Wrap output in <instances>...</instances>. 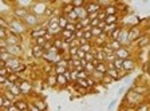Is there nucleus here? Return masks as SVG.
<instances>
[{
    "mask_svg": "<svg viewBox=\"0 0 150 111\" xmlns=\"http://www.w3.org/2000/svg\"><path fill=\"white\" fill-rule=\"evenodd\" d=\"M145 100H146V96L139 95V94L134 93L131 88H129L127 91H126V94L123 95V99H122L121 105L134 106V107H137V106H139L141 103H144Z\"/></svg>",
    "mask_w": 150,
    "mask_h": 111,
    "instance_id": "nucleus-1",
    "label": "nucleus"
},
{
    "mask_svg": "<svg viewBox=\"0 0 150 111\" xmlns=\"http://www.w3.org/2000/svg\"><path fill=\"white\" fill-rule=\"evenodd\" d=\"M8 32H12V34H18V35H25L30 32V28L24 24L23 20H19L16 18H11L9 19V28H8Z\"/></svg>",
    "mask_w": 150,
    "mask_h": 111,
    "instance_id": "nucleus-2",
    "label": "nucleus"
},
{
    "mask_svg": "<svg viewBox=\"0 0 150 111\" xmlns=\"http://www.w3.org/2000/svg\"><path fill=\"white\" fill-rule=\"evenodd\" d=\"M19 87H20V91H22V95H32L34 93V84L31 83V80L25 79V78H20L18 83Z\"/></svg>",
    "mask_w": 150,
    "mask_h": 111,
    "instance_id": "nucleus-3",
    "label": "nucleus"
},
{
    "mask_svg": "<svg viewBox=\"0 0 150 111\" xmlns=\"http://www.w3.org/2000/svg\"><path fill=\"white\" fill-rule=\"evenodd\" d=\"M144 34H145V31L139 27V24H133L129 27V39H130L131 44L135 43Z\"/></svg>",
    "mask_w": 150,
    "mask_h": 111,
    "instance_id": "nucleus-4",
    "label": "nucleus"
},
{
    "mask_svg": "<svg viewBox=\"0 0 150 111\" xmlns=\"http://www.w3.org/2000/svg\"><path fill=\"white\" fill-rule=\"evenodd\" d=\"M46 34H47V28H46V25L42 23V24H39L38 27L30 30L28 36H30V39H31V40H35V39H38V37L46 36Z\"/></svg>",
    "mask_w": 150,
    "mask_h": 111,
    "instance_id": "nucleus-5",
    "label": "nucleus"
},
{
    "mask_svg": "<svg viewBox=\"0 0 150 111\" xmlns=\"http://www.w3.org/2000/svg\"><path fill=\"white\" fill-rule=\"evenodd\" d=\"M40 19L42 18H39V16H36L35 13H32V12H30L27 15V18L23 20L24 22V24L27 25L30 30H32V28H35V27H38L39 24H42L40 23Z\"/></svg>",
    "mask_w": 150,
    "mask_h": 111,
    "instance_id": "nucleus-6",
    "label": "nucleus"
},
{
    "mask_svg": "<svg viewBox=\"0 0 150 111\" xmlns=\"http://www.w3.org/2000/svg\"><path fill=\"white\" fill-rule=\"evenodd\" d=\"M134 93L139 94V95H144L147 98V95H150V86H147L146 83H134L130 87Z\"/></svg>",
    "mask_w": 150,
    "mask_h": 111,
    "instance_id": "nucleus-7",
    "label": "nucleus"
},
{
    "mask_svg": "<svg viewBox=\"0 0 150 111\" xmlns=\"http://www.w3.org/2000/svg\"><path fill=\"white\" fill-rule=\"evenodd\" d=\"M30 12H31V11H30V8H27V7H22V6H18V7H15V8L12 9V16H13V18H16V19H19V20H24Z\"/></svg>",
    "mask_w": 150,
    "mask_h": 111,
    "instance_id": "nucleus-8",
    "label": "nucleus"
},
{
    "mask_svg": "<svg viewBox=\"0 0 150 111\" xmlns=\"http://www.w3.org/2000/svg\"><path fill=\"white\" fill-rule=\"evenodd\" d=\"M8 32V31H7ZM23 36L22 35H18V34H12V32H8L6 37V43H7V47L8 46H18V44H22L23 43Z\"/></svg>",
    "mask_w": 150,
    "mask_h": 111,
    "instance_id": "nucleus-9",
    "label": "nucleus"
},
{
    "mask_svg": "<svg viewBox=\"0 0 150 111\" xmlns=\"http://www.w3.org/2000/svg\"><path fill=\"white\" fill-rule=\"evenodd\" d=\"M133 49H131V46L130 47H122V48H119L118 51H115L114 52V55H115V58H119L122 59V60H126V59L129 58H133Z\"/></svg>",
    "mask_w": 150,
    "mask_h": 111,
    "instance_id": "nucleus-10",
    "label": "nucleus"
},
{
    "mask_svg": "<svg viewBox=\"0 0 150 111\" xmlns=\"http://www.w3.org/2000/svg\"><path fill=\"white\" fill-rule=\"evenodd\" d=\"M137 60L134 58H129L126 60H123V67H122V71H125L127 75H130L131 72L137 68Z\"/></svg>",
    "mask_w": 150,
    "mask_h": 111,
    "instance_id": "nucleus-11",
    "label": "nucleus"
},
{
    "mask_svg": "<svg viewBox=\"0 0 150 111\" xmlns=\"http://www.w3.org/2000/svg\"><path fill=\"white\" fill-rule=\"evenodd\" d=\"M46 4H43L42 1H38V3H32L31 7H30V11L32 13H35L39 18H43L44 16V11H46Z\"/></svg>",
    "mask_w": 150,
    "mask_h": 111,
    "instance_id": "nucleus-12",
    "label": "nucleus"
},
{
    "mask_svg": "<svg viewBox=\"0 0 150 111\" xmlns=\"http://www.w3.org/2000/svg\"><path fill=\"white\" fill-rule=\"evenodd\" d=\"M149 44H150V35L145 32V34L142 35L135 43L131 44V46H134L135 49H142V48H145V47H147Z\"/></svg>",
    "mask_w": 150,
    "mask_h": 111,
    "instance_id": "nucleus-13",
    "label": "nucleus"
},
{
    "mask_svg": "<svg viewBox=\"0 0 150 111\" xmlns=\"http://www.w3.org/2000/svg\"><path fill=\"white\" fill-rule=\"evenodd\" d=\"M118 42L123 47H130L131 46V42H130V39H129V27H126V24H125V27L122 28V32H121V35H119Z\"/></svg>",
    "mask_w": 150,
    "mask_h": 111,
    "instance_id": "nucleus-14",
    "label": "nucleus"
},
{
    "mask_svg": "<svg viewBox=\"0 0 150 111\" xmlns=\"http://www.w3.org/2000/svg\"><path fill=\"white\" fill-rule=\"evenodd\" d=\"M7 52L11 54L12 56H16V58H23V54H24L23 44H18V46H8L7 47Z\"/></svg>",
    "mask_w": 150,
    "mask_h": 111,
    "instance_id": "nucleus-15",
    "label": "nucleus"
},
{
    "mask_svg": "<svg viewBox=\"0 0 150 111\" xmlns=\"http://www.w3.org/2000/svg\"><path fill=\"white\" fill-rule=\"evenodd\" d=\"M84 9L87 11V13L90 15V13H95V12H99L100 9V6L98 4V1H94V0H88V1H86V4H84Z\"/></svg>",
    "mask_w": 150,
    "mask_h": 111,
    "instance_id": "nucleus-16",
    "label": "nucleus"
},
{
    "mask_svg": "<svg viewBox=\"0 0 150 111\" xmlns=\"http://www.w3.org/2000/svg\"><path fill=\"white\" fill-rule=\"evenodd\" d=\"M30 51H31V56L34 59H42L44 55L43 47L36 46V44H32V43H31V46H30Z\"/></svg>",
    "mask_w": 150,
    "mask_h": 111,
    "instance_id": "nucleus-17",
    "label": "nucleus"
},
{
    "mask_svg": "<svg viewBox=\"0 0 150 111\" xmlns=\"http://www.w3.org/2000/svg\"><path fill=\"white\" fill-rule=\"evenodd\" d=\"M24 63V60H23V58H16V56H13V58H11L8 60V62L6 63V67L7 68H9L11 71L13 72V70L15 68H18L20 64H23Z\"/></svg>",
    "mask_w": 150,
    "mask_h": 111,
    "instance_id": "nucleus-18",
    "label": "nucleus"
},
{
    "mask_svg": "<svg viewBox=\"0 0 150 111\" xmlns=\"http://www.w3.org/2000/svg\"><path fill=\"white\" fill-rule=\"evenodd\" d=\"M44 84L47 87H50V88H55L58 87V79H56V75L55 74H48L44 76Z\"/></svg>",
    "mask_w": 150,
    "mask_h": 111,
    "instance_id": "nucleus-19",
    "label": "nucleus"
},
{
    "mask_svg": "<svg viewBox=\"0 0 150 111\" xmlns=\"http://www.w3.org/2000/svg\"><path fill=\"white\" fill-rule=\"evenodd\" d=\"M31 103L34 106H36L40 111H48V105H47L46 99H44L43 96H42V98H34Z\"/></svg>",
    "mask_w": 150,
    "mask_h": 111,
    "instance_id": "nucleus-20",
    "label": "nucleus"
},
{
    "mask_svg": "<svg viewBox=\"0 0 150 111\" xmlns=\"http://www.w3.org/2000/svg\"><path fill=\"white\" fill-rule=\"evenodd\" d=\"M103 11H105V13H106V16H111V15H119L118 12V8H117V4L115 3H110L107 7H105L103 8Z\"/></svg>",
    "mask_w": 150,
    "mask_h": 111,
    "instance_id": "nucleus-21",
    "label": "nucleus"
},
{
    "mask_svg": "<svg viewBox=\"0 0 150 111\" xmlns=\"http://www.w3.org/2000/svg\"><path fill=\"white\" fill-rule=\"evenodd\" d=\"M13 105L19 111H28V107H30V102H27L25 99H16Z\"/></svg>",
    "mask_w": 150,
    "mask_h": 111,
    "instance_id": "nucleus-22",
    "label": "nucleus"
},
{
    "mask_svg": "<svg viewBox=\"0 0 150 111\" xmlns=\"http://www.w3.org/2000/svg\"><path fill=\"white\" fill-rule=\"evenodd\" d=\"M121 20H122V16L121 15H111V16H106V20H105V23H106L107 25L109 24H121Z\"/></svg>",
    "mask_w": 150,
    "mask_h": 111,
    "instance_id": "nucleus-23",
    "label": "nucleus"
},
{
    "mask_svg": "<svg viewBox=\"0 0 150 111\" xmlns=\"http://www.w3.org/2000/svg\"><path fill=\"white\" fill-rule=\"evenodd\" d=\"M6 90H8L9 93L12 94V95H15L16 98L18 96H22V91H20V87L18 86V84H6Z\"/></svg>",
    "mask_w": 150,
    "mask_h": 111,
    "instance_id": "nucleus-24",
    "label": "nucleus"
},
{
    "mask_svg": "<svg viewBox=\"0 0 150 111\" xmlns=\"http://www.w3.org/2000/svg\"><path fill=\"white\" fill-rule=\"evenodd\" d=\"M106 75H109V76L111 78L114 82H121V80H122V78L119 76V72L117 71V70H114V68H107Z\"/></svg>",
    "mask_w": 150,
    "mask_h": 111,
    "instance_id": "nucleus-25",
    "label": "nucleus"
},
{
    "mask_svg": "<svg viewBox=\"0 0 150 111\" xmlns=\"http://www.w3.org/2000/svg\"><path fill=\"white\" fill-rule=\"evenodd\" d=\"M56 79H58V87H60V88H66L70 84V82L64 75H56Z\"/></svg>",
    "mask_w": 150,
    "mask_h": 111,
    "instance_id": "nucleus-26",
    "label": "nucleus"
},
{
    "mask_svg": "<svg viewBox=\"0 0 150 111\" xmlns=\"http://www.w3.org/2000/svg\"><path fill=\"white\" fill-rule=\"evenodd\" d=\"M20 75L19 74H15V72H11V74L7 76V84H15L19 82V79H20Z\"/></svg>",
    "mask_w": 150,
    "mask_h": 111,
    "instance_id": "nucleus-27",
    "label": "nucleus"
},
{
    "mask_svg": "<svg viewBox=\"0 0 150 111\" xmlns=\"http://www.w3.org/2000/svg\"><path fill=\"white\" fill-rule=\"evenodd\" d=\"M74 11H75V12H76V15H78L79 20H82V19H86V18H88V13H87V11L84 9V7H82V8H74Z\"/></svg>",
    "mask_w": 150,
    "mask_h": 111,
    "instance_id": "nucleus-28",
    "label": "nucleus"
},
{
    "mask_svg": "<svg viewBox=\"0 0 150 111\" xmlns=\"http://www.w3.org/2000/svg\"><path fill=\"white\" fill-rule=\"evenodd\" d=\"M58 24H59L60 30H64V28L67 27V24H69V20H67L66 15H63V13H59V20H58Z\"/></svg>",
    "mask_w": 150,
    "mask_h": 111,
    "instance_id": "nucleus-29",
    "label": "nucleus"
},
{
    "mask_svg": "<svg viewBox=\"0 0 150 111\" xmlns=\"http://www.w3.org/2000/svg\"><path fill=\"white\" fill-rule=\"evenodd\" d=\"M90 76L93 78L95 82H97V84H100V82H102V79H103V76H105V74H102V72H99V71H97V70H95V71H94L93 74L90 75Z\"/></svg>",
    "mask_w": 150,
    "mask_h": 111,
    "instance_id": "nucleus-30",
    "label": "nucleus"
},
{
    "mask_svg": "<svg viewBox=\"0 0 150 111\" xmlns=\"http://www.w3.org/2000/svg\"><path fill=\"white\" fill-rule=\"evenodd\" d=\"M107 44H109V47L112 49V51H114V52H115V51H118L119 48H122V47H123V46H122V44L118 42V40H109V43H107Z\"/></svg>",
    "mask_w": 150,
    "mask_h": 111,
    "instance_id": "nucleus-31",
    "label": "nucleus"
},
{
    "mask_svg": "<svg viewBox=\"0 0 150 111\" xmlns=\"http://www.w3.org/2000/svg\"><path fill=\"white\" fill-rule=\"evenodd\" d=\"M112 66H114V70H117L118 72L122 71V67H123V60L119 58H115L114 62H112Z\"/></svg>",
    "mask_w": 150,
    "mask_h": 111,
    "instance_id": "nucleus-32",
    "label": "nucleus"
},
{
    "mask_svg": "<svg viewBox=\"0 0 150 111\" xmlns=\"http://www.w3.org/2000/svg\"><path fill=\"white\" fill-rule=\"evenodd\" d=\"M52 16H55V9H54L52 7L47 6V7H46V11H44V16H43V18H46V19H51Z\"/></svg>",
    "mask_w": 150,
    "mask_h": 111,
    "instance_id": "nucleus-33",
    "label": "nucleus"
},
{
    "mask_svg": "<svg viewBox=\"0 0 150 111\" xmlns=\"http://www.w3.org/2000/svg\"><path fill=\"white\" fill-rule=\"evenodd\" d=\"M135 111H150V103L147 100H145L144 103H141L139 106L135 107Z\"/></svg>",
    "mask_w": 150,
    "mask_h": 111,
    "instance_id": "nucleus-34",
    "label": "nucleus"
},
{
    "mask_svg": "<svg viewBox=\"0 0 150 111\" xmlns=\"http://www.w3.org/2000/svg\"><path fill=\"white\" fill-rule=\"evenodd\" d=\"M1 94H3V95H4V98H6L7 100H9V102H12V103H15V100H16V96H15V95H12V94L9 93L8 90H6V88H4V91H3V93H1Z\"/></svg>",
    "mask_w": 150,
    "mask_h": 111,
    "instance_id": "nucleus-35",
    "label": "nucleus"
},
{
    "mask_svg": "<svg viewBox=\"0 0 150 111\" xmlns=\"http://www.w3.org/2000/svg\"><path fill=\"white\" fill-rule=\"evenodd\" d=\"M93 48H94V46H93V42H90V43H86V44H83V46H81L79 47V49H82L84 54H87V52H91L93 51Z\"/></svg>",
    "mask_w": 150,
    "mask_h": 111,
    "instance_id": "nucleus-36",
    "label": "nucleus"
},
{
    "mask_svg": "<svg viewBox=\"0 0 150 111\" xmlns=\"http://www.w3.org/2000/svg\"><path fill=\"white\" fill-rule=\"evenodd\" d=\"M90 32H91V35H93L94 39H97V37H99L100 35L103 34V30H100L99 27H93V28H91V31H90Z\"/></svg>",
    "mask_w": 150,
    "mask_h": 111,
    "instance_id": "nucleus-37",
    "label": "nucleus"
},
{
    "mask_svg": "<svg viewBox=\"0 0 150 111\" xmlns=\"http://www.w3.org/2000/svg\"><path fill=\"white\" fill-rule=\"evenodd\" d=\"M95 70H97V71H99V72H102V74H106V72H107V63L99 62V63H98V66L95 67Z\"/></svg>",
    "mask_w": 150,
    "mask_h": 111,
    "instance_id": "nucleus-38",
    "label": "nucleus"
},
{
    "mask_svg": "<svg viewBox=\"0 0 150 111\" xmlns=\"http://www.w3.org/2000/svg\"><path fill=\"white\" fill-rule=\"evenodd\" d=\"M0 27L4 28V30H8L9 28V20L4 18L3 15H0Z\"/></svg>",
    "mask_w": 150,
    "mask_h": 111,
    "instance_id": "nucleus-39",
    "label": "nucleus"
},
{
    "mask_svg": "<svg viewBox=\"0 0 150 111\" xmlns=\"http://www.w3.org/2000/svg\"><path fill=\"white\" fill-rule=\"evenodd\" d=\"M74 8H82L86 4V0H70Z\"/></svg>",
    "mask_w": 150,
    "mask_h": 111,
    "instance_id": "nucleus-40",
    "label": "nucleus"
},
{
    "mask_svg": "<svg viewBox=\"0 0 150 111\" xmlns=\"http://www.w3.org/2000/svg\"><path fill=\"white\" fill-rule=\"evenodd\" d=\"M111 83H114V80H112L111 78L109 76V75L105 74V76H103V79H102V82H100V84L106 87V86H109V84H111Z\"/></svg>",
    "mask_w": 150,
    "mask_h": 111,
    "instance_id": "nucleus-41",
    "label": "nucleus"
},
{
    "mask_svg": "<svg viewBox=\"0 0 150 111\" xmlns=\"http://www.w3.org/2000/svg\"><path fill=\"white\" fill-rule=\"evenodd\" d=\"M100 49H102V52L105 54V56H107V55H114V51H112V49L109 47V44H105V46H103Z\"/></svg>",
    "mask_w": 150,
    "mask_h": 111,
    "instance_id": "nucleus-42",
    "label": "nucleus"
},
{
    "mask_svg": "<svg viewBox=\"0 0 150 111\" xmlns=\"http://www.w3.org/2000/svg\"><path fill=\"white\" fill-rule=\"evenodd\" d=\"M75 83L78 84L79 87H82V88H86V90L90 88V87H88V84H87V80H86V79H78L76 82H75Z\"/></svg>",
    "mask_w": 150,
    "mask_h": 111,
    "instance_id": "nucleus-43",
    "label": "nucleus"
},
{
    "mask_svg": "<svg viewBox=\"0 0 150 111\" xmlns=\"http://www.w3.org/2000/svg\"><path fill=\"white\" fill-rule=\"evenodd\" d=\"M142 71H144V74L150 76V60H147V62H145L142 64Z\"/></svg>",
    "mask_w": 150,
    "mask_h": 111,
    "instance_id": "nucleus-44",
    "label": "nucleus"
},
{
    "mask_svg": "<svg viewBox=\"0 0 150 111\" xmlns=\"http://www.w3.org/2000/svg\"><path fill=\"white\" fill-rule=\"evenodd\" d=\"M11 58H13V56L11 55V54H8V52H3V54H0V59H1V60H3L4 63H7Z\"/></svg>",
    "mask_w": 150,
    "mask_h": 111,
    "instance_id": "nucleus-45",
    "label": "nucleus"
},
{
    "mask_svg": "<svg viewBox=\"0 0 150 111\" xmlns=\"http://www.w3.org/2000/svg\"><path fill=\"white\" fill-rule=\"evenodd\" d=\"M83 37L87 40V42H93L94 40V37H93V35H91L90 31H83Z\"/></svg>",
    "mask_w": 150,
    "mask_h": 111,
    "instance_id": "nucleus-46",
    "label": "nucleus"
},
{
    "mask_svg": "<svg viewBox=\"0 0 150 111\" xmlns=\"http://www.w3.org/2000/svg\"><path fill=\"white\" fill-rule=\"evenodd\" d=\"M94 54L93 52H87L86 54V56H84V60H86V62L87 63H93V60H94Z\"/></svg>",
    "mask_w": 150,
    "mask_h": 111,
    "instance_id": "nucleus-47",
    "label": "nucleus"
},
{
    "mask_svg": "<svg viewBox=\"0 0 150 111\" xmlns=\"http://www.w3.org/2000/svg\"><path fill=\"white\" fill-rule=\"evenodd\" d=\"M88 76H90V75L84 71V70H82V71H78V79H87Z\"/></svg>",
    "mask_w": 150,
    "mask_h": 111,
    "instance_id": "nucleus-48",
    "label": "nucleus"
},
{
    "mask_svg": "<svg viewBox=\"0 0 150 111\" xmlns=\"http://www.w3.org/2000/svg\"><path fill=\"white\" fill-rule=\"evenodd\" d=\"M98 20H99V22H105V20H106V13H105L103 9H100L99 12H98Z\"/></svg>",
    "mask_w": 150,
    "mask_h": 111,
    "instance_id": "nucleus-49",
    "label": "nucleus"
},
{
    "mask_svg": "<svg viewBox=\"0 0 150 111\" xmlns=\"http://www.w3.org/2000/svg\"><path fill=\"white\" fill-rule=\"evenodd\" d=\"M8 30H4V28H1L0 27V40H6V37H7V35H8Z\"/></svg>",
    "mask_w": 150,
    "mask_h": 111,
    "instance_id": "nucleus-50",
    "label": "nucleus"
},
{
    "mask_svg": "<svg viewBox=\"0 0 150 111\" xmlns=\"http://www.w3.org/2000/svg\"><path fill=\"white\" fill-rule=\"evenodd\" d=\"M90 22H91V20H90V19H88V18H86V19H82V20H79V23H81V24L83 25V28H84V27H87V25H90Z\"/></svg>",
    "mask_w": 150,
    "mask_h": 111,
    "instance_id": "nucleus-51",
    "label": "nucleus"
},
{
    "mask_svg": "<svg viewBox=\"0 0 150 111\" xmlns=\"http://www.w3.org/2000/svg\"><path fill=\"white\" fill-rule=\"evenodd\" d=\"M64 30H69V31L74 32V34H75V31H76V28H75V24H74V23H69V24H67V27H66Z\"/></svg>",
    "mask_w": 150,
    "mask_h": 111,
    "instance_id": "nucleus-52",
    "label": "nucleus"
},
{
    "mask_svg": "<svg viewBox=\"0 0 150 111\" xmlns=\"http://www.w3.org/2000/svg\"><path fill=\"white\" fill-rule=\"evenodd\" d=\"M127 87L126 86H122V87H119V90H118V95H125L126 94V91H127Z\"/></svg>",
    "mask_w": 150,
    "mask_h": 111,
    "instance_id": "nucleus-53",
    "label": "nucleus"
},
{
    "mask_svg": "<svg viewBox=\"0 0 150 111\" xmlns=\"http://www.w3.org/2000/svg\"><path fill=\"white\" fill-rule=\"evenodd\" d=\"M117 102H118V99H112L111 102H110V105L107 106V110H109V111H111L112 108H114V106L117 105Z\"/></svg>",
    "mask_w": 150,
    "mask_h": 111,
    "instance_id": "nucleus-54",
    "label": "nucleus"
},
{
    "mask_svg": "<svg viewBox=\"0 0 150 111\" xmlns=\"http://www.w3.org/2000/svg\"><path fill=\"white\" fill-rule=\"evenodd\" d=\"M4 103H6V98H4L3 94H0V110L4 108Z\"/></svg>",
    "mask_w": 150,
    "mask_h": 111,
    "instance_id": "nucleus-55",
    "label": "nucleus"
},
{
    "mask_svg": "<svg viewBox=\"0 0 150 111\" xmlns=\"http://www.w3.org/2000/svg\"><path fill=\"white\" fill-rule=\"evenodd\" d=\"M75 39H82L83 37V30L82 31H75Z\"/></svg>",
    "mask_w": 150,
    "mask_h": 111,
    "instance_id": "nucleus-56",
    "label": "nucleus"
},
{
    "mask_svg": "<svg viewBox=\"0 0 150 111\" xmlns=\"http://www.w3.org/2000/svg\"><path fill=\"white\" fill-rule=\"evenodd\" d=\"M7 84V78L0 75V86H6Z\"/></svg>",
    "mask_w": 150,
    "mask_h": 111,
    "instance_id": "nucleus-57",
    "label": "nucleus"
},
{
    "mask_svg": "<svg viewBox=\"0 0 150 111\" xmlns=\"http://www.w3.org/2000/svg\"><path fill=\"white\" fill-rule=\"evenodd\" d=\"M28 111H40L36 106H34L32 103H30V107H28Z\"/></svg>",
    "mask_w": 150,
    "mask_h": 111,
    "instance_id": "nucleus-58",
    "label": "nucleus"
},
{
    "mask_svg": "<svg viewBox=\"0 0 150 111\" xmlns=\"http://www.w3.org/2000/svg\"><path fill=\"white\" fill-rule=\"evenodd\" d=\"M56 111H62V110H56Z\"/></svg>",
    "mask_w": 150,
    "mask_h": 111,
    "instance_id": "nucleus-59",
    "label": "nucleus"
},
{
    "mask_svg": "<svg viewBox=\"0 0 150 111\" xmlns=\"http://www.w3.org/2000/svg\"><path fill=\"white\" fill-rule=\"evenodd\" d=\"M149 60H150V58H149Z\"/></svg>",
    "mask_w": 150,
    "mask_h": 111,
    "instance_id": "nucleus-60",
    "label": "nucleus"
}]
</instances>
